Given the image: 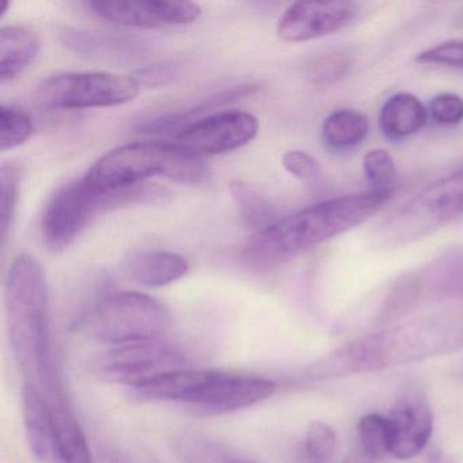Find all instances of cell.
Returning <instances> with one entry per match:
<instances>
[{"mask_svg":"<svg viewBox=\"0 0 463 463\" xmlns=\"http://www.w3.org/2000/svg\"><path fill=\"white\" fill-rule=\"evenodd\" d=\"M392 197V189H371L311 205L257 232L243 248V259L256 268L283 264L359 226Z\"/></svg>","mask_w":463,"mask_h":463,"instance_id":"obj_1","label":"cell"},{"mask_svg":"<svg viewBox=\"0 0 463 463\" xmlns=\"http://www.w3.org/2000/svg\"><path fill=\"white\" fill-rule=\"evenodd\" d=\"M5 306L15 359L53 398L59 397L51 354L47 276L31 254L13 260L5 286Z\"/></svg>","mask_w":463,"mask_h":463,"instance_id":"obj_2","label":"cell"},{"mask_svg":"<svg viewBox=\"0 0 463 463\" xmlns=\"http://www.w3.org/2000/svg\"><path fill=\"white\" fill-rule=\"evenodd\" d=\"M151 184L118 189H99L85 178L70 181L53 192L42 218V240L53 253L66 250L102 213L134 204H150L166 197Z\"/></svg>","mask_w":463,"mask_h":463,"instance_id":"obj_3","label":"cell"},{"mask_svg":"<svg viewBox=\"0 0 463 463\" xmlns=\"http://www.w3.org/2000/svg\"><path fill=\"white\" fill-rule=\"evenodd\" d=\"M132 387L154 400L186 403L215 413L250 408L269 400L276 392L270 379L191 370L156 373Z\"/></svg>","mask_w":463,"mask_h":463,"instance_id":"obj_4","label":"cell"},{"mask_svg":"<svg viewBox=\"0 0 463 463\" xmlns=\"http://www.w3.org/2000/svg\"><path fill=\"white\" fill-rule=\"evenodd\" d=\"M463 348V325L424 324L378 333L335 352L327 371L337 375L376 371Z\"/></svg>","mask_w":463,"mask_h":463,"instance_id":"obj_5","label":"cell"},{"mask_svg":"<svg viewBox=\"0 0 463 463\" xmlns=\"http://www.w3.org/2000/svg\"><path fill=\"white\" fill-rule=\"evenodd\" d=\"M154 177L196 185L208 177V167L175 142H137L108 151L83 178L99 189H118Z\"/></svg>","mask_w":463,"mask_h":463,"instance_id":"obj_6","label":"cell"},{"mask_svg":"<svg viewBox=\"0 0 463 463\" xmlns=\"http://www.w3.org/2000/svg\"><path fill=\"white\" fill-rule=\"evenodd\" d=\"M85 326L99 343L127 345L159 340L172 326V314L150 295L112 292L91 308Z\"/></svg>","mask_w":463,"mask_h":463,"instance_id":"obj_7","label":"cell"},{"mask_svg":"<svg viewBox=\"0 0 463 463\" xmlns=\"http://www.w3.org/2000/svg\"><path fill=\"white\" fill-rule=\"evenodd\" d=\"M140 85L134 75L108 71L66 72L40 83L37 101L52 109H89L128 104Z\"/></svg>","mask_w":463,"mask_h":463,"instance_id":"obj_8","label":"cell"},{"mask_svg":"<svg viewBox=\"0 0 463 463\" xmlns=\"http://www.w3.org/2000/svg\"><path fill=\"white\" fill-rule=\"evenodd\" d=\"M259 129V118L251 113L226 110L189 121L178 129L175 143L186 153L203 159L232 153L249 145Z\"/></svg>","mask_w":463,"mask_h":463,"instance_id":"obj_9","label":"cell"},{"mask_svg":"<svg viewBox=\"0 0 463 463\" xmlns=\"http://www.w3.org/2000/svg\"><path fill=\"white\" fill-rule=\"evenodd\" d=\"M89 9L107 23L124 28L161 29L189 25L199 20L202 7L194 2L129 0L89 2Z\"/></svg>","mask_w":463,"mask_h":463,"instance_id":"obj_10","label":"cell"},{"mask_svg":"<svg viewBox=\"0 0 463 463\" xmlns=\"http://www.w3.org/2000/svg\"><path fill=\"white\" fill-rule=\"evenodd\" d=\"M359 14L354 2H298L281 15L278 34L284 42H310L345 29Z\"/></svg>","mask_w":463,"mask_h":463,"instance_id":"obj_11","label":"cell"},{"mask_svg":"<svg viewBox=\"0 0 463 463\" xmlns=\"http://www.w3.org/2000/svg\"><path fill=\"white\" fill-rule=\"evenodd\" d=\"M183 357L175 349L159 340L120 345L99 360L105 375L132 386L156 373L175 370Z\"/></svg>","mask_w":463,"mask_h":463,"instance_id":"obj_12","label":"cell"},{"mask_svg":"<svg viewBox=\"0 0 463 463\" xmlns=\"http://www.w3.org/2000/svg\"><path fill=\"white\" fill-rule=\"evenodd\" d=\"M392 427V457L411 459L430 441L433 417L430 406L419 398L400 401L389 417Z\"/></svg>","mask_w":463,"mask_h":463,"instance_id":"obj_13","label":"cell"},{"mask_svg":"<svg viewBox=\"0 0 463 463\" xmlns=\"http://www.w3.org/2000/svg\"><path fill=\"white\" fill-rule=\"evenodd\" d=\"M191 265L181 254L167 250H148L135 254L127 261L126 272L134 283L146 288H161L188 275Z\"/></svg>","mask_w":463,"mask_h":463,"instance_id":"obj_14","label":"cell"},{"mask_svg":"<svg viewBox=\"0 0 463 463\" xmlns=\"http://www.w3.org/2000/svg\"><path fill=\"white\" fill-rule=\"evenodd\" d=\"M51 405L52 446L63 463H94L88 438L71 409L53 398Z\"/></svg>","mask_w":463,"mask_h":463,"instance_id":"obj_15","label":"cell"},{"mask_svg":"<svg viewBox=\"0 0 463 463\" xmlns=\"http://www.w3.org/2000/svg\"><path fill=\"white\" fill-rule=\"evenodd\" d=\"M23 408L29 449L37 460L47 459L53 449L51 405L42 390L32 382H26L24 386Z\"/></svg>","mask_w":463,"mask_h":463,"instance_id":"obj_16","label":"cell"},{"mask_svg":"<svg viewBox=\"0 0 463 463\" xmlns=\"http://www.w3.org/2000/svg\"><path fill=\"white\" fill-rule=\"evenodd\" d=\"M40 52L39 36L26 26L0 29V82L6 83L25 71Z\"/></svg>","mask_w":463,"mask_h":463,"instance_id":"obj_17","label":"cell"},{"mask_svg":"<svg viewBox=\"0 0 463 463\" xmlns=\"http://www.w3.org/2000/svg\"><path fill=\"white\" fill-rule=\"evenodd\" d=\"M427 108L411 93L390 97L379 113V126L390 139H405L424 128L428 121Z\"/></svg>","mask_w":463,"mask_h":463,"instance_id":"obj_18","label":"cell"},{"mask_svg":"<svg viewBox=\"0 0 463 463\" xmlns=\"http://www.w3.org/2000/svg\"><path fill=\"white\" fill-rule=\"evenodd\" d=\"M64 44L80 53L86 58L99 59V61H123L134 58L140 53L137 43L110 34L93 33V32L78 31V29H64L61 32Z\"/></svg>","mask_w":463,"mask_h":463,"instance_id":"obj_19","label":"cell"},{"mask_svg":"<svg viewBox=\"0 0 463 463\" xmlns=\"http://www.w3.org/2000/svg\"><path fill=\"white\" fill-rule=\"evenodd\" d=\"M370 124L364 113L338 109L330 113L322 126V140L332 151H348L364 142Z\"/></svg>","mask_w":463,"mask_h":463,"instance_id":"obj_20","label":"cell"},{"mask_svg":"<svg viewBox=\"0 0 463 463\" xmlns=\"http://www.w3.org/2000/svg\"><path fill=\"white\" fill-rule=\"evenodd\" d=\"M428 211L440 221L463 216V172L433 185L428 194Z\"/></svg>","mask_w":463,"mask_h":463,"instance_id":"obj_21","label":"cell"},{"mask_svg":"<svg viewBox=\"0 0 463 463\" xmlns=\"http://www.w3.org/2000/svg\"><path fill=\"white\" fill-rule=\"evenodd\" d=\"M21 180L23 172L14 162H6L2 165L0 170V243L2 249L6 246L9 240L10 229L17 213L18 202H20Z\"/></svg>","mask_w":463,"mask_h":463,"instance_id":"obj_22","label":"cell"},{"mask_svg":"<svg viewBox=\"0 0 463 463\" xmlns=\"http://www.w3.org/2000/svg\"><path fill=\"white\" fill-rule=\"evenodd\" d=\"M357 436L363 451L370 459L392 457V427L389 417L367 414L357 424Z\"/></svg>","mask_w":463,"mask_h":463,"instance_id":"obj_23","label":"cell"},{"mask_svg":"<svg viewBox=\"0 0 463 463\" xmlns=\"http://www.w3.org/2000/svg\"><path fill=\"white\" fill-rule=\"evenodd\" d=\"M232 199L240 210L241 216L248 226L254 229L264 230L265 227L275 223L272 205L256 191L242 181L232 183L230 186Z\"/></svg>","mask_w":463,"mask_h":463,"instance_id":"obj_24","label":"cell"},{"mask_svg":"<svg viewBox=\"0 0 463 463\" xmlns=\"http://www.w3.org/2000/svg\"><path fill=\"white\" fill-rule=\"evenodd\" d=\"M338 447L337 433L326 422L314 420L306 430L299 463H329Z\"/></svg>","mask_w":463,"mask_h":463,"instance_id":"obj_25","label":"cell"},{"mask_svg":"<svg viewBox=\"0 0 463 463\" xmlns=\"http://www.w3.org/2000/svg\"><path fill=\"white\" fill-rule=\"evenodd\" d=\"M33 134L29 115L14 107H0V150L9 151L25 145Z\"/></svg>","mask_w":463,"mask_h":463,"instance_id":"obj_26","label":"cell"},{"mask_svg":"<svg viewBox=\"0 0 463 463\" xmlns=\"http://www.w3.org/2000/svg\"><path fill=\"white\" fill-rule=\"evenodd\" d=\"M354 63L352 52L340 48L322 53L319 58L314 59L308 67L310 80L316 85H330L337 82L349 71Z\"/></svg>","mask_w":463,"mask_h":463,"instance_id":"obj_27","label":"cell"},{"mask_svg":"<svg viewBox=\"0 0 463 463\" xmlns=\"http://www.w3.org/2000/svg\"><path fill=\"white\" fill-rule=\"evenodd\" d=\"M363 170L373 189H392L397 178V167L389 151L371 148L363 158Z\"/></svg>","mask_w":463,"mask_h":463,"instance_id":"obj_28","label":"cell"},{"mask_svg":"<svg viewBox=\"0 0 463 463\" xmlns=\"http://www.w3.org/2000/svg\"><path fill=\"white\" fill-rule=\"evenodd\" d=\"M430 118L440 126H458L463 121V99L452 93L433 97L428 108Z\"/></svg>","mask_w":463,"mask_h":463,"instance_id":"obj_29","label":"cell"},{"mask_svg":"<svg viewBox=\"0 0 463 463\" xmlns=\"http://www.w3.org/2000/svg\"><path fill=\"white\" fill-rule=\"evenodd\" d=\"M417 63L463 69V40H451L428 48L416 56Z\"/></svg>","mask_w":463,"mask_h":463,"instance_id":"obj_30","label":"cell"},{"mask_svg":"<svg viewBox=\"0 0 463 463\" xmlns=\"http://www.w3.org/2000/svg\"><path fill=\"white\" fill-rule=\"evenodd\" d=\"M283 166L292 177L311 183L321 175L319 162L310 154L302 150H289L283 156Z\"/></svg>","mask_w":463,"mask_h":463,"instance_id":"obj_31","label":"cell"},{"mask_svg":"<svg viewBox=\"0 0 463 463\" xmlns=\"http://www.w3.org/2000/svg\"><path fill=\"white\" fill-rule=\"evenodd\" d=\"M134 77L139 82L140 88H164L175 82L180 72L175 64H156L137 70Z\"/></svg>","mask_w":463,"mask_h":463,"instance_id":"obj_32","label":"cell"},{"mask_svg":"<svg viewBox=\"0 0 463 463\" xmlns=\"http://www.w3.org/2000/svg\"><path fill=\"white\" fill-rule=\"evenodd\" d=\"M345 463H364V462H360V460H354V462H345Z\"/></svg>","mask_w":463,"mask_h":463,"instance_id":"obj_33","label":"cell"},{"mask_svg":"<svg viewBox=\"0 0 463 463\" xmlns=\"http://www.w3.org/2000/svg\"><path fill=\"white\" fill-rule=\"evenodd\" d=\"M245 463H248V462H245Z\"/></svg>","mask_w":463,"mask_h":463,"instance_id":"obj_34","label":"cell"}]
</instances>
